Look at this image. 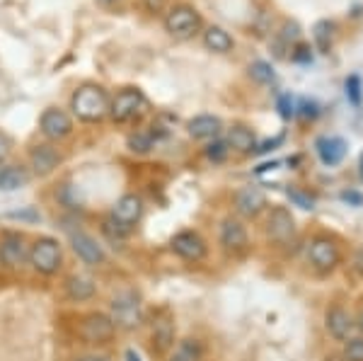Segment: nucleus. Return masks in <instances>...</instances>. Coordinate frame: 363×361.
Listing matches in <instances>:
<instances>
[{"instance_id": "nucleus-1", "label": "nucleus", "mask_w": 363, "mask_h": 361, "mask_svg": "<svg viewBox=\"0 0 363 361\" xmlns=\"http://www.w3.org/2000/svg\"><path fill=\"white\" fill-rule=\"evenodd\" d=\"M109 104H112V100H109L107 90L99 85H83L70 97V109L85 124H97V121L107 119Z\"/></svg>"}, {"instance_id": "nucleus-2", "label": "nucleus", "mask_w": 363, "mask_h": 361, "mask_svg": "<svg viewBox=\"0 0 363 361\" xmlns=\"http://www.w3.org/2000/svg\"><path fill=\"white\" fill-rule=\"evenodd\" d=\"M109 318L114 320L116 330H136L143 323V301L136 289H121L112 296Z\"/></svg>"}, {"instance_id": "nucleus-3", "label": "nucleus", "mask_w": 363, "mask_h": 361, "mask_svg": "<svg viewBox=\"0 0 363 361\" xmlns=\"http://www.w3.org/2000/svg\"><path fill=\"white\" fill-rule=\"evenodd\" d=\"M29 265L37 274L54 277L58 274L63 265V248L56 238L51 235H39L37 240L29 245Z\"/></svg>"}, {"instance_id": "nucleus-4", "label": "nucleus", "mask_w": 363, "mask_h": 361, "mask_svg": "<svg viewBox=\"0 0 363 361\" xmlns=\"http://www.w3.org/2000/svg\"><path fill=\"white\" fill-rule=\"evenodd\" d=\"M145 109H148V100H145L143 92L138 87H124L112 97L109 116L116 124H128V121H136L138 116H143Z\"/></svg>"}, {"instance_id": "nucleus-5", "label": "nucleus", "mask_w": 363, "mask_h": 361, "mask_svg": "<svg viewBox=\"0 0 363 361\" xmlns=\"http://www.w3.org/2000/svg\"><path fill=\"white\" fill-rule=\"evenodd\" d=\"M306 260L315 272L327 274V272L339 267V262H342V250H339V245L330 235H315V238H310V243L306 248Z\"/></svg>"}, {"instance_id": "nucleus-6", "label": "nucleus", "mask_w": 363, "mask_h": 361, "mask_svg": "<svg viewBox=\"0 0 363 361\" xmlns=\"http://www.w3.org/2000/svg\"><path fill=\"white\" fill-rule=\"evenodd\" d=\"M116 335V325L114 320L109 318V313H87V316L80 318V325H78V337L85 342V345H92V347H102V345H109Z\"/></svg>"}, {"instance_id": "nucleus-7", "label": "nucleus", "mask_w": 363, "mask_h": 361, "mask_svg": "<svg viewBox=\"0 0 363 361\" xmlns=\"http://www.w3.org/2000/svg\"><path fill=\"white\" fill-rule=\"evenodd\" d=\"M267 235L279 248H291L296 243V218L286 206H272V211L267 216Z\"/></svg>"}, {"instance_id": "nucleus-8", "label": "nucleus", "mask_w": 363, "mask_h": 361, "mask_svg": "<svg viewBox=\"0 0 363 361\" xmlns=\"http://www.w3.org/2000/svg\"><path fill=\"white\" fill-rule=\"evenodd\" d=\"M165 29L174 39H191L201 29V15L191 5H174L165 17Z\"/></svg>"}, {"instance_id": "nucleus-9", "label": "nucleus", "mask_w": 363, "mask_h": 361, "mask_svg": "<svg viewBox=\"0 0 363 361\" xmlns=\"http://www.w3.org/2000/svg\"><path fill=\"white\" fill-rule=\"evenodd\" d=\"M220 248L225 250L233 257H240L250 250V233L247 226L235 216H228L220 221V233H218Z\"/></svg>"}, {"instance_id": "nucleus-10", "label": "nucleus", "mask_w": 363, "mask_h": 361, "mask_svg": "<svg viewBox=\"0 0 363 361\" xmlns=\"http://www.w3.org/2000/svg\"><path fill=\"white\" fill-rule=\"evenodd\" d=\"M169 250L184 262H201V260H206V255H208L206 240H203L201 233H196V231H179L177 235H172Z\"/></svg>"}, {"instance_id": "nucleus-11", "label": "nucleus", "mask_w": 363, "mask_h": 361, "mask_svg": "<svg viewBox=\"0 0 363 361\" xmlns=\"http://www.w3.org/2000/svg\"><path fill=\"white\" fill-rule=\"evenodd\" d=\"M29 262V245L22 233H5L0 238V265L5 270H20Z\"/></svg>"}, {"instance_id": "nucleus-12", "label": "nucleus", "mask_w": 363, "mask_h": 361, "mask_svg": "<svg viewBox=\"0 0 363 361\" xmlns=\"http://www.w3.org/2000/svg\"><path fill=\"white\" fill-rule=\"evenodd\" d=\"M70 248H73V252L78 255V260L83 262V265L102 267L104 262H107V252H104V248L97 243V238H92L90 233H85V231L70 233Z\"/></svg>"}, {"instance_id": "nucleus-13", "label": "nucleus", "mask_w": 363, "mask_h": 361, "mask_svg": "<svg viewBox=\"0 0 363 361\" xmlns=\"http://www.w3.org/2000/svg\"><path fill=\"white\" fill-rule=\"evenodd\" d=\"M325 330L327 335L332 337L335 342H347L349 337H354V330H356V320L351 318V313L347 311L344 306H330L325 313Z\"/></svg>"}, {"instance_id": "nucleus-14", "label": "nucleus", "mask_w": 363, "mask_h": 361, "mask_svg": "<svg viewBox=\"0 0 363 361\" xmlns=\"http://www.w3.org/2000/svg\"><path fill=\"white\" fill-rule=\"evenodd\" d=\"M39 129H42V133L49 141H63V138H68L73 133V119L63 109L49 107L39 116Z\"/></svg>"}, {"instance_id": "nucleus-15", "label": "nucleus", "mask_w": 363, "mask_h": 361, "mask_svg": "<svg viewBox=\"0 0 363 361\" xmlns=\"http://www.w3.org/2000/svg\"><path fill=\"white\" fill-rule=\"evenodd\" d=\"M61 165V153L49 143H39L29 150V167L37 177H49Z\"/></svg>"}, {"instance_id": "nucleus-16", "label": "nucleus", "mask_w": 363, "mask_h": 361, "mask_svg": "<svg viewBox=\"0 0 363 361\" xmlns=\"http://www.w3.org/2000/svg\"><path fill=\"white\" fill-rule=\"evenodd\" d=\"M267 209V194L259 187H242L235 194V211L242 218H257Z\"/></svg>"}, {"instance_id": "nucleus-17", "label": "nucleus", "mask_w": 363, "mask_h": 361, "mask_svg": "<svg viewBox=\"0 0 363 361\" xmlns=\"http://www.w3.org/2000/svg\"><path fill=\"white\" fill-rule=\"evenodd\" d=\"M140 216H143V199L138 194H124L119 196L112 209V218L119 221L126 228H133L138 223Z\"/></svg>"}, {"instance_id": "nucleus-18", "label": "nucleus", "mask_w": 363, "mask_h": 361, "mask_svg": "<svg viewBox=\"0 0 363 361\" xmlns=\"http://www.w3.org/2000/svg\"><path fill=\"white\" fill-rule=\"evenodd\" d=\"M220 129H223V121L213 114H199L186 121V131L196 141H213V138H218Z\"/></svg>"}, {"instance_id": "nucleus-19", "label": "nucleus", "mask_w": 363, "mask_h": 361, "mask_svg": "<svg viewBox=\"0 0 363 361\" xmlns=\"http://www.w3.org/2000/svg\"><path fill=\"white\" fill-rule=\"evenodd\" d=\"M150 340H153V349L160 354L169 352L174 347V323L167 316H157L153 320V330H150Z\"/></svg>"}, {"instance_id": "nucleus-20", "label": "nucleus", "mask_w": 363, "mask_h": 361, "mask_svg": "<svg viewBox=\"0 0 363 361\" xmlns=\"http://www.w3.org/2000/svg\"><path fill=\"white\" fill-rule=\"evenodd\" d=\"M315 150H318L320 160L325 162V165L335 167L344 160V155H347V143L337 136H325V138H318Z\"/></svg>"}, {"instance_id": "nucleus-21", "label": "nucleus", "mask_w": 363, "mask_h": 361, "mask_svg": "<svg viewBox=\"0 0 363 361\" xmlns=\"http://www.w3.org/2000/svg\"><path fill=\"white\" fill-rule=\"evenodd\" d=\"M66 294L70 301H90L97 294V284L87 274H70L66 279Z\"/></svg>"}, {"instance_id": "nucleus-22", "label": "nucleus", "mask_w": 363, "mask_h": 361, "mask_svg": "<svg viewBox=\"0 0 363 361\" xmlns=\"http://www.w3.org/2000/svg\"><path fill=\"white\" fill-rule=\"evenodd\" d=\"M29 172L20 165H10V162H0V191H17L27 187Z\"/></svg>"}, {"instance_id": "nucleus-23", "label": "nucleus", "mask_w": 363, "mask_h": 361, "mask_svg": "<svg viewBox=\"0 0 363 361\" xmlns=\"http://www.w3.org/2000/svg\"><path fill=\"white\" fill-rule=\"evenodd\" d=\"M228 145H230V150H238V153H255L257 150V138L252 129L247 126H233L230 131H228Z\"/></svg>"}, {"instance_id": "nucleus-24", "label": "nucleus", "mask_w": 363, "mask_h": 361, "mask_svg": "<svg viewBox=\"0 0 363 361\" xmlns=\"http://www.w3.org/2000/svg\"><path fill=\"white\" fill-rule=\"evenodd\" d=\"M203 46L208 51H216V54H228V51H233L235 42H233V37L223 27H208L203 32Z\"/></svg>"}, {"instance_id": "nucleus-25", "label": "nucleus", "mask_w": 363, "mask_h": 361, "mask_svg": "<svg viewBox=\"0 0 363 361\" xmlns=\"http://www.w3.org/2000/svg\"><path fill=\"white\" fill-rule=\"evenodd\" d=\"M203 345L199 340H182L172 347L169 361H201Z\"/></svg>"}, {"instance_id": "nucleus-26", "label": "nucleus", "mask_w": 363, "mask_h": 361, "mask_svg": "<svg viewBox=\"0 0 363 361\" xmlns=\"http://www.w3.org/2000/svg\"><path fill=\"white\" fill-rule=\"evenodd\" d=\"M155 133L153 131H138V133H131V136H128V150H131V153H150V150L155 148Z\"/></svg>"}, {"instance_id": "nucleus-27", "label": "nucleus", "mask_w": 363, "mask_h": 361, "mask_svg": "<svg viewBox=\"0 0 363 361\" xmlns=\"http://www.w3.org/2000/svg\"><path fill=\"white\" fill-rule=\"evenodd\" d=\"M250 78H252V80H257V83H262V85H269V83H274V80H277V73H274L272 63H267V61H255V63L250 66Z\"/></svg>"}, {"instance_id": "nucleus-28", "label": "nucleus", "mask_w": 363, "mask_h": 361, "mask_svg": "<svg viewBox=\"0 0 363 361\" xmlns=\"http://www.w3.org/2000/svg\"><path fill=\"white\" fill-rule=\"evenodd\" d=\"M203 155L211 160V162H225L228 155H230V145L223 138H213L206 148H203Z\"/></svg>"}, {"instance_id": "nucleus-29", "label": "nucleus", "mask_w": 363, "mask_h": 361, "mask_svg": "<svg viewBox=\"0 0 363 361\" xmlns=\"http://www.w3.org/2000/svg\"><path fill=\"white\" fill-rule=\"evenodd\" d=\"M342 359L344 361H363V335H354L344 342Z\"/></svg>"}, {"instance_id": "nucleus-30", "label": "nucleus", "mask_w": 363, "mask_h": 361, "mask_svg": "<svg viewBox=\"0 0 363 361\" xmlns=\"http://www.w3.org/2000/svg\"><path fill=\"white\" fill-rule=\"evenodd\" d=\"M286 196H289L296 206L306 209V211H313V209H315V199L308 194V191H303L301 187H294V184H291V187H286Z\"/></svg>"}, {"instance_id": "nucleus-31", "label": "nucleus", "mask_w": 363, "mask_h": 361, "mask_svg": "<svg viewBox=\"0 0 363 361\" xmlns=\"http://www.w3.org/2000/svg\"><path fill=\"white\" fill-rule=\"evenodd\" d=\"M347 97L354 107H361L363 102V83H361V75H349L347 78Z\"/></svg>"}, {"instance_id": "nucleus-32", "label": "nucleus", "mask_w": 363, "mask_h": 361, "mask_svg": "<svg viewBox=\"0 0 363 361\" xmlns=\"http://www.w3.org/2000/svg\"><path fill=\"white\" fill-rule=\"evenodd\" d=\"M330 22H318L315 25V42H318L320 51H330Z\"/></svg>"}, {"instance_id": "nucleus-33", "label": "nucleus", "mask_w": 363, "mask_h": 361, "mask_svg": "<svg viewBox=\"0 0 363 361\" xmlns=\"http://www.w3.org/2000/svg\"><path fill=\"white\" fill-rule=\"evenodd\" d=\"M277 109H279V114L284 116V119H291V116L296 114V104H294V97L286 92V95H279V100H277Z\"/></svg>"}, {"instance_id": "nucleus-34", "label": "nucleus", "mask_w": 363, "mask_h": 361, "mask_svg": "<svg viewBox=\"0 0 363 361\" xmlns=\"http://www.w3.org/2000/svg\"><path fill=\"white\" fill-rule=\"evenodd\" d=\"M281 37H284V42H286V44L296 42V39L301 37V27H298L296 22H286V25H284V32H281Z\"/></svg>"}, {"instance_id": "nucleus-35", "label": "nucleus", "mask_w": 363, "mask_h": 361, "mask_svg": "<svg viewBox=\"0 0 363 361\" xmlns=\"http://www.w3.org/2000/svg\"><path fill=\"white\" fill-rule=\"evenodd\" d=\"M10 218H20V221H42V216H39L34 209H27V211H13L8 213Z\"/></svg>"}, {"instance_id": "nucleus-36", "label": "nucleus", "mask_w": 363, "mask_h": 361, "mask_svg": "<svg viewBox=\"0 0 363 361\" xmlns=\"http://www.w3.org/2000/svg\"><path fill=\"white\" fill-rule=\"evenodd\" d=\"M294 58L298 63H310V61H313V54H310V49H306V46H301V49L294 54Z\"/></svg>"}, {"instance_id": "nucleus-37", "label": "nucleus", "mask_w": 363, "mask_h": 361, "mask_svg": "<svg viewBox=\"0 0 363 361\" xmlns=\"http://www.w3.org/2000/svg\"><path fill=\"white\" fill-rule=\"evenodd\" d=\"M8 153H10V138L5 133H0V162L8 158Z\"/></svg>"}, {"instance_id": "nucleus-38", "label": "nucleus", "mask_w": 363, "mask_h": 361, "mask_svg": "<svg viewBox=\"0 0 363 361\" xmlns=\"http://www.w3.org/2000/svg\"><path fill=\"white\" fill-rule=\"evenodd\" d=\"M301 109H303V116H318V104H315V102L303 100L301 102Z\"/></svg>"}, {"instance_id": "nucleus-39", "label": "nucleus", "mask_w": 363, "mask_h": 361, "mask_svg": "<svg viewBox=\"0 0 363 361\" xmlns=\"http://www.w3.org/2000/svg\"><path fill=\"white\" fill-rule=\"evenodd\" d=\"M75 361H109V359L102 357V354H85V357H78Z\"/></svg>"}, {"instance_id": "nucleus-40", "label": "nucleus", "mask_w": 363, "mask_h": 361, "mask_svg": "<svg viewBox=\"0 0 363 361\" xmlns=\"http://www.w3.org/2000/svg\"><path fill=\"white\" fill-rule=\"evenodd\" d=\"M126 361H143V359L138 357L136 349H126Z\"/></svg>"}, {"instance_id": "nucleus-41", "label": "nucleus", "mask_w": 363, "mask_h": 361, "mask_svg": "<svg viewBox=\"0 0 363 361\" xmlns=\"http://www.w3.org/2000/svg\"><path fill=\"white\" fill-rule=\"evenodd\" d=\"M356 330H359V335H363V308L359 311V316H356Z\"/></svg>"}, {"instance_id": "nucleus-42", "label": "nucleus", "mask_w": 363, "mask_h": 361, "mask_svg": "<svg viewBox=\"0 0 363 361\" xmlns=\"http://www.w3.org/2000/svg\"><path fill=\"white\" fill-rule=\"evenodd\" d=\"M344 199H351V201H354V204H361V196L359 194H356V191H347V194H344Z\"/></svg>"}, {"instance_id": "nucleus-43", "label": "nucleus", "mask_w": 363, "mask_h": 361, "mask_svg": "<svg viewBox=\"0 0 363 361\" xmlns=\"http://www.w3.org/2000/svg\"><path fill=\"white\" fill-rule=\"evenodd\" d=\"M162 3H165V0H148V8L155 13V10H160V8H162Z\"/></svg>"}, {"instance_id": "nucleus-44", "label": "nucleus", "mask_w": 363, "mask_h": 361, "mask_svg": "<svg viewBox=\"0 0 363 361\" xmlns=\"http://www.w3.org/2000/svg\"><path fill=\"white\" fill-rule=\"evenodd\" d=\"M99 3H104V5H112V3H116V0H99Z\"/></svg>"}, {"instance_id": "nucleus-45", "label": "nucleus", "mask_w": 363, "mask_h": 361, "mask_svg": "<svg viewBox=\"0 0 363 361\" xmlns=\"http://www.w3.org/2000/svg\"><path fill=\"white\" fill-rule=\"evenodd\" d=\"M361 177H363V155H361Z\"/></svg>"}]
</instances>
